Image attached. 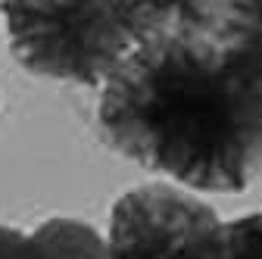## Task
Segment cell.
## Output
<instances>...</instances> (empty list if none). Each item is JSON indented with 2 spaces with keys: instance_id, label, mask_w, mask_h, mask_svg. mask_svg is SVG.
<instances>
[{
  "instance_id": "5",
  "label": "cell",
  "mask_w": 262,
  "mask_h": 259,
  "mask_svg": "<svg viewBox=\"0 0 262 259\" xmlns=\"http://www.w3.org/2000/svg\"><path fill=\"white\" fill-rule=\"evenodd\" d=\"M47 259H110V241L94 225L69 215H53L31 231Z\"/></svg>"
},
{
  "instance_id": "8",
  "label": "cell",
  "mask_w": 262,
  "mask_h": 259,
  "mask_svg": "<svg viewBox=\"0 0 262 259\" xmlns=\"http://www.w3.org/2000/svg\"><path fill=\"white\" fill-rule=\"evenodd\" d=\"M0 259H47V256L31 234L0 225Z\"/></svg>"
},
{
  "instance_id": "4",
  "label": "cell",
  "mask_w": 262,
  "mask_h": 259,
  "mask_svg": "<svg viewBox=\"0 0 262 259\" xmlns=\"http://www.w3.org/2000/svg\"><path fill=\"white\" fill-rule=\"evenodd\" d=\"M225 0H119L135 44L159 35L206 31L215 25Z\"/></svg>"
},
{
  "instance_id": "7",
  "label": "cell",
  "mask_w": 262,
  "mask_h": 259,
  "mask_svg": "<svg viewBox=\"0 0 262 259\" xmlns=\"http://www.w3.org/2000/svg\"><path fill=\"white\" fill-rule=\"evenodd\" d=\"M222 259H262V212H247L225 222Z\"/></svg>"
},
{
  "instance_id": "1",
  "label": "cell",
  "mask_w": 262,
  "mask_h": 259,
  "mask_svg": "<svg viewBox=\"0 0 262 259\" xmlns=\"http://www.w3.org/2000/svg\"><path fill=\"white\" fill-rule=\"evenodd\" d=\"M97 125L187 190L241 193L262 178V59L212 28L147 38L100 84Z\"/></svg>"
},
{
  "instance_id": "6",
  "label": "cell",
  "mask_w": 262,
  "mask_h": 259,
  "mask_svg": "<svg viewBox=\"0 0 262 259\" xmlns=\"http://www.w3.org/2000/svg\"><path fill=\"white\" fill-rule=\"evenodd\" d=\"M212 31L262 59V0H225Z\"/></svg>"
},
{
  "instance_id": "3",
  "label": "cell",
  "mask_w": 262,
  "mask_h": 259,
  "mask_svg": "<svg viewBox=\"0 0 262 259\" xmlns=\"http://www.w3.org/2000/svg\"><path fill=\"white\" fill-rule=\"evenodd\" d=\"M225 222L187 187L147 181L110 212V259H222Z\"/></svg>"
},
{
  "instance_id": "2",
  "label": "cell",
  "mask_w": 262,
  "mask_h": 259,
  "mask_svg": "<svg viewBox=\"0 0 262 259\" xmlns=\"http://www.w3.org/2000/svg\"><path fill=\"white\" fill-rule=\"evenodd\" d=\"M10 53L38 78L97 88L135 38L119 0H0Z\"/></svg>"
}]
</instances>
